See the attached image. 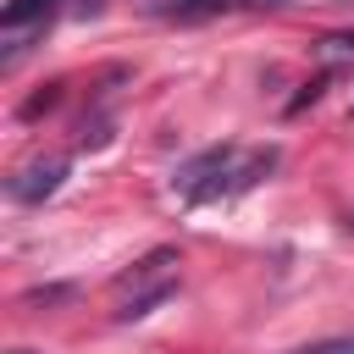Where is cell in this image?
Segmentation results:
<instances>
[{
    "instance_id": "6da1fadb",
    "label": "cell",
    "mask_w": 354,
    "mask_h": 354,
    "mask_svg": "<svg viewBox=\"0 0 354 354\" xmlns=\"http://www.w3.org/2000/svg\"><path fill=\"white\" fill-rule=\"evenodd\" d=\"M177 293V249H149L127 277H116V321H138Z\"/></svg>"
},
{
    "instance_id": "7a4b0ae2",
    "label": "cell",
    "mask_w": 354,
    "mask_h": 354,
    "mask_svg": "<svg viewBox=\"0 0 354 354\" xmlns=\"http://www.w3.org/2000/svg\"><path fill=\"white\" fill-rule=\"evenodd\" d=\"M232 171H238V149H232V144H210L205 155H194L188 166H177L171 188H177L188 205H210V199L232 194Z\"/></svg>"
},
{
    "instance_id": "3957f363",
    "label": "cell",
    "mask_w": 354,
    "mask_h": 354,
    "mask_svg": "<svg viewBox=\"0 0 354 354\" xmlns=\"http://www.w3.org/2000/svg\"><path fill=\"white\" fill-rule=\"evenodd\" d=\"M61 177H66V155H39V160H28L6 177V194L22 199V205H44L61 188Z\"/></svg>"
},
{
    "instance_id": "277c9868",
    "label": "cell",
    "mask_w": 354,
    "mask_h": 354,
    "mask_svg": "<svg viewBox=\"0 0 354 354\" xmlns=\"http://www.w3.org/2000/svg\"><path fill=\"white\" fill-rule=\"evenodd\" d=\"M55 11H61V0H6L0 33H6V39H22V28H44Z\"/></svg>"
},
{
    "instance_id": "5b68a950",
    "label": "cell",
    "mask_w": 354,
    "mask_h": 354,
    "mask_svg": "<svg viewBox=\"0 0 354 354\" xmlns=\"http://www.w3.org/2000/svg\"><path fill=\"white\" fill-rule=\"evenodd\" d=\"M321 55H326V77L354 72V33H332V39H321Z\"/></svg>"
},
{
    "instance_id": "8992f818",
    "label": "cell",
    "mask_w": 354,
    "mask_h": 354,
    "mask_svg": "<svg viewBox=\"0 0 354 354\" xmlns=\"http://www.w3.org/2000/svg\"><path fill=\"white\" fill-rule=\"evenodd\" d=\"M227 0H160V11L166 17H210V11H221Z\"/></svg>"
},
{
    "instance_id": "52a82bcc",
    "label": "cell",
    "mask_w": 354,
    "mask_h": 354,
    "mask_svg": "<svg viewBox=\"0 0 354 354\" xmlns=\"http://www.w3.org/2000/svg\"><path fill=\"white\" fill-rule=\"evenodd\" d=\"M55 100H61V83H44V94H33V100H28V105H22V122H33V116H39V111H50V105H55Z\"/></svg>"
},
{
    "instance_id": "ba28073f",
    "label": "cell",
    "mask_w": 354,
    "mask_h": 354,
    "mask_svg": "<svg viewBox=\"0 0 354 354\" xmlns=\"http://www.w3.org/2000/svg\"><path fill=\"white\" fill-rule=\"evenodd\" d=\"M260 6H277V0H260Z\"/></svg>"
},
{
    "instance_id": "9c48e42d",
    "label": "cell",
    "mask_w": 354,
    "mask_h": 354,
    "mask_svg": "<svg viewBox=\"0 0 354 354\" xmlns=\"http://www.w3.org/2000/svg\"><path fill=\"white\" fill-rule=\"evenodd\" d=\"M348 227H354V216H348Z\"/></svg>"
}]
</instances>
